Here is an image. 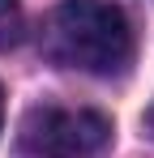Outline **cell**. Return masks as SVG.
<instances>
[{
    "instance_id": "obj_2",
    "label": "cell",
    "mask_w": 154,
    "mask_h": 158,
    "mask_svg": "<svg viewBox=\"0 0 154 158\" xmlns=\"http://www.w3.org/2000/svg\"><path fill=\"white\" fill-rule=\"evenodd\" d=\"M111 141V120L90 107H30L17 132L26 158H99Z\"/></svg>"
},
{
    "instance_id": "obj_3",
    "label": "cell",
    "mask_w": 154,
    "mask_h": 158,
    "mask_svg": "<svg viewBox=\"0 0 154 158\" xmlns=\"http://www.w3.org/2000/svg\"><path fill=\"white\" fill-rule=\"evenodd\" d=\"M22 30H26L22 0H0V52L17 47V43H22Z\"/></svg>"
},
{
    "instance_id": "obj_1",
    "label": "cell",
    "mask_w": 154,
    "mask_h": 158,
    "mask_svg": "<svg viewBox=\"0 0 154 158\" xmlns=\"http://www.w3.org/2000/svg\"><path fill=\"white\" fill-rule=\"evenodd\" d=\"M43 56L60 69L120 77L133 64L137 39L124 9L111 0H60L43 22Z\"/></svg>"
},
{
    "instance_id": "obj_4",
    "label": "cell",
    "mask_w": 154,
    "mask_h": 158,
    "mask_svg": "<svg viewBox=\"0 0 154 158\" xmlns=\"http://www.w3.org/2000/svg\"><path fill=\"white\" fill-rule=\"evenodd\" d=\"M146 128L154 132V107H150V111H146Z\"/></svg>"
},
{
    "instance_id": "obj_5",
    "label": "cell",
    "mask_w": 154,
    "mask_h": 158,
    "mask_svg": "<svg viewBox=\"0 0 154 158\" xmlns=\"http://www.w3.org/2000/svg\"><path fill=\"white\" fill-rule=\"evenodd\" d=\"M0 128H4V94H0Z\"/></svg>"
}]
</instances>
